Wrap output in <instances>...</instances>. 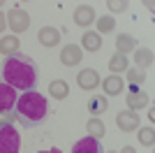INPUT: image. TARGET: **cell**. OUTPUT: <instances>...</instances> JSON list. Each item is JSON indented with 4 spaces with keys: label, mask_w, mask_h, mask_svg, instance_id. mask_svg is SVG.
Masks as SVG:
<instances>
[{
    "label": "cell",
    "mask_w": 155,
    "mask_h": 153,
    "mask_svg": "<svg viewBox=\"0 0 155 153\" xmlns=\"http://www.w3.org/2000/svg\"><path fill=\"white\" fill-rule=\"evenodd\" d=\"M0 72H2V81L9 83L14 90L26 93V90L37 88V81H39L37 63L26 53H14V56L5 58Z\"/></svg>",
    "instance_id": "cell-1"
},
{
    "label": "cell",
    "mask_w": 155,
    "mask_h": 153,
    "mask_svg": "<svg viewBox=\"0 0 155 153\" xmlns=\"http://www.w3.org/2000/svg\"><path fill=\"white\" fill-rule=\"evenodd\" d=\"M14 114L23 127H35L49 114V100L37 90H26L14 102Z\"/></svg>",
    "instance_id": "cell-2"
},
{
    "label": "cell",
    "mask_w": 155,
    "mask_h": 153,
    "mask_svg": "<svg viewBox=\"0 0 155 153\" xmlns=\"http://www.w3.org/2000/svg\"><path fill=\"white\" fill-rule=\"evenodd\" d=\"M21 148V134L14 125L0 123V153H19Z\"/></svg>",
    "instance_id": "cell-3"
},
{
    "label": "cell",
    "mask_w": 155,
    "mask_h": 153,
    "mask_svg": "<svg viewBox=\"0 0 155 153\" xmlns=\"http://www.w3.org/2000/svg\"><path fill=\"white\" fill-rule=\"evenodd\" d=\"M5 19H7V25L14 30V35H19V32H23V30L30 28V16H28V12L21 9V7L9 9V12L5 14Z\"/></svg>",
    "instance_id": "cell-4"
},
{
    "label": "cell",
    "mask_w": 155,
    "mask_h": 153,
    "mask_svg": "<svg viewBox=\"0 0 155 153\" xmlns=\"http://www.w3.org/2000/svg\"><path fill=\"white\" fill-rule=\"evenodd\" d=\"M81 58H84V53H81V46L79 44H65L63 49H60V63L67 65V67L79 65Z\"/></svg>",
    "instance_id": "cell-5"
},
{
    "label": "cell",
    "mask_w": 155,
    "mask_h": 153,
    "mask_svg": "<svg viewBox=\"0 0 155 153\" xmlns=\"http://www.w3.org/2000/svg\"><path fill=\"white\" fill-rule=\"evenodd\" d=\"M146 104H148L146 90H141V86H130L127 88V107L132 111H137V109H143Z\"/></svg>",
    "instance_id": "cell-6"
},
{
    "label": "cell",
    "mask_w": 155,
    "mask_h": 153,
    "mask_svg": "<svg viewBox=\"0 0 155 153\" xmlns=\"http://www.w3.org/2000/svg\"><path fill=\"white\" fill-rule=\"evenodd\" d=\"M72 153H104L102 148V141L95 139V137H84V139H79L77 144H74V148H72Z\"/></svg>",
    "instance_id": "cell-7"
},
{
    "label": "cell",
    "mask_w": 155,
    "mask_h": 153,
    "mask_svg": "<svg viewBox=\"0 0 155 153\" xmlns=\"http://www.w3.org/2000/svg\"><path fill=\"white\" fill-rule=\"evenodd\" d=\"M116 123H118V127H120L123 132H132V130L139 127V116H137V111H132V109H125V111L118 114Z\"/></svg>",
    "instance_id": "cell-8"
},
{
    "label": "cell",
    "mask_w": 155,
    "mask_h": 153,
    "mask_svg": "<svg viewBox=\"0 0 155 153\" xmlns=\"http://www.w3.org/2000/svg\"><path fill=\"white\" fill-rule=\"evenodd\" d=\"M37 39H39L42 46H56L60 42V30L53 28V25H44V28H39Z\"/></svg>",
    "instance_id": "cell-9"
},
{
    "label": "cell",
    "mask_w": 155,
    "mask_h": 153,
    "mask_svg": "<svg viewBox=\"0 0 155 153\" xmlns=\"http://www.w3.org/2000/svg\"><path fill=\"white\" fill-rule=\"evenodd\" d=\"M95 19H97V16H95V9H93L91 5H79L77 9H74V23L81 25V28L91 25Z\"/></svg>",
    "instance_id": "cell-10"
},
{
    "label": "cell",
    "mask_w": 155,
    "mask_h": 153,
    "mask_svg": "<svg viewBox=\"0 0 155 153\" xmlns=\"http://www.w3.org/2000/svg\"><path fill=\"white\" fill-rule=\"evenodd\" d=\"M77 81H79V86L84 90H93V88H97L100 86V74H97V70H81L79 72V76H77Z\"/></svg>",
    "instance_id": "cell-11"
},
{
    "label": "cell",
    "mask_w": 155,
    "mask_h": 153,
    "mask_svg": "<svg viewBox=\"0 0 155 153\" xmlns=\"http://www.w3.org/2000/svg\"><path fill=\"white\" fill-rule=\"evenodd\" d=\"M16 90L9 86V83H5L2 79H0V111L2 109H14V102H16Z\"/></svg>",
    "instance_id": "cell-12"
},
{
    "label": "cell",
    "mask_w": 155,
    "mask_h": 153,
    "mask_svg": "<svg viewBox=\"0 0 155 153\" xmlns=\"http://www.w3.org/2000/svg\"><path fill=\"white\" fill-rule=\"evenodd\" d=\"M100 83H102V88H104V93H107V95H120V93H123V88H125V81H123L118 74L107 76V79H104V81H100Z\"/></svg>",
    "instance_id": "cell-13"
},
{
    "label": "cell",
    "mask_w": 155,
    "mask_h": 153,
    "mask_svg": "<svg viewBox=\"0 0 155 153\" xmlns=\"http://www.w3.org/2000/svg\"><path fill=\"white\" fill-rule=\"evenodd\" d=\"M19 37L16 35H5V37L0 39V53L5 58H9V56H14V53H19Z\"/></svg>",
    "instance_id": "cell-14"
},
{
    "label": "cell",
    "mask_w": 155,
    "mask_h": 153,
    "mask_svg": "<svg viewBox=\"0 0 155 153\" xmlns=\"http://www.w3.org/2000/svg\"><path fill=\"white\" fill-rule=\"evenodd\" d=\"M134 46H137V39L132 37V35H127V32H120L116 37V53H123V56H127L130 51H134Z\"/></svg>",
    "instance_id": "cell-15"
},
{
    "label": "cell",
    "mask_w": 155,
    "mask_h": 153,
    "mask_svg": "<svg viewBox=\"0 0 155 153\" xmlns=\"http://www.w3.org/2000/svg\"><path fill=\"white\" fill-rule=\"evenodd\" d=\"M49 93H51L53 100H65V97L70 95V86L65 79H56V81L49 83Z\"/></svg>",
    "instance_id": "cell-16"
},
{
    "label": "cell",
    "mask_w": 155,
    "mask_h": 153,
    "mask_svg": "<svg viewBox=\"0 0 155 153\" xmlns=\"http://www.w3.org/2000/svg\"><path fill=\"white\" fill-rule=\"evenodd\" d=\"M107 107H109V100H107L104 95H95V97H91V102H88V111H91L93 116L104 114Z\"/></svg>",
    "instance_id": "cell-17"
},
{
    "label": "cell",
    "mask_w": 155,
    "mask_h": 153,
    "mask_svg": "<svg viewBox=\"0 0 155 153\" xmlns=\"http://www.w3.org/2000/svg\"><path fill=\"white\" fill-rule=\"evenodd\" d=\"M81 44H84L86 51H100L102 46V37L97 35V32H84V37H81Z\"/></svg>",
    "instance_id": "cell-18"
},
{
    "label": "cell",
    "mask_w": 155,
    "mask_h": 153,
    "mask_svg": "<svg viewBox=\"0 0 155 153\" xmlns=\"http://www.w3.org/2000/svg\"><path fill=\"white\" fill-rule=\"evenodd\" d=\"M86 130H88V134L91 137H95V139H102L104 137V132H107V127H104V123L100 121V118H91V121L86 123Z\"/></svg>",
    "instance_id": "cell-19"
},
{
    "label": "cell",
    "mask_w": 155,
    "mask_h": 153,
    "mask_svg": "<svg viewBox=\"0 0 155 153\" xmlns=\"http://www.w3.org/2000/svg\"><path fill=\"white\" fill-rule=\"evenodd\" d=\"M134 63L139 65L141 70L150 67V65H153V51H150V49H137V53H134Z\"/></svg>",
    "instance_id": "cell-20"
},
{
    "label": "cell",
    "mask_w": 155,
    "mask_h": 153,
    "mask_svg": "<svg viewBox=\"0 0 155 153\" xmlns=\"http://www.w3.org/2000/svg\"><path fill=\"white\" fill-rule=\"evenodd\" d=\"M109 70L111 72H127V56H123V53H114L109 60Z\"/></svg>",
    "instance_id": "cell-21"
},
{
    "label": "cell",
    "mask_w": 155,
    "mask_h": 153,
    "mask_svg": "<svg viewBox=\"0 0 155 153\" xmlns=\"http://www.w3.org/2000/svg\"><path fill=\"white\" fill-rule=\"evenodd\" d=\"M114 28H116L114 16H109V14H107V16H100V19H97V35H100V32H111Z\"/></svg>",
    "instance_id": "cell-22"
},
{
    "label": "cell",
    "mask_w": 155,
    "mask_h": 153,
    "mask_svg": "<svg viewBox=\"0 0 155 153\" xmlns=\"http://www.w3.org/2000/svg\"><path fill=\"white\" fill-rule=\"evenodd\" d=\"M139 141H141L143 146H153V144H155L153 127H143V130H139Z\"/></svg>",
    "instance_id": "cell-23"
},
{
    "label": "cell",
    "mask_w": 155,
    "mask_h": 153,
    "mask_svg": "<svg viewBox=\"0 0 155 153\" xmlns=\"http://www.w3.org/2000/svg\"><path fill=\"white\" fill-rule=\"evenodd\" d=\"M127 81H130V86H141L146 79H143V74L139 70H127Z\"/></svg>",
    "instance_id": "cell-24"
},
{
    "label": "cell",
    "mask_w": 155,
    "mask_h": 153,
    "mask_svg": "<svg viewBox=\"0 0 155 153\" xmlns=\"http://www.w3.org/2000/svg\"><path fill=\"white\" fill-rule=\"evenodd\" d=\"M14 121H16V114H14V109H2V111H0V123L14 125Z\"/></svg>",
    "instance_id": "cell-25"
},
{
    "label": "cell",
    "mask_w": 155,
    "mask_h": 153,
    "mask_svg": "<svg viewBox=\"0 0 155 153\" xmlns=\"http://www.w3.org/2000/svg\"><path fill=\"white\" fill-rule=\"evenodd\" d=\"M125 7H127L125 0H111V2H109V9H111V12H123Z\"/></svg>",
    "instance_id": "cell-26"
},
{
    "label": "cell",
    "mask_w": 155,
    "mask_h": 153,
    "mask_svg": "<svg viewBox=\"0 0 155 153\" xmlns=\"http://www.w3.org/2000/svg\"><path fill=\"white\" fill-rule=\"evenodd\" d=\"M5 28H7V19H5V14L0 12V32L5 30Z\"/></svg>",
    "instance_id": "cell-27"
},
{
    "label": "cell",
    "mask_w": 155,
    "mask_h": 153,
    "mask_svg": "<svg viewBox=\"0 0 155 153\" xmlns=\"http://www.w3.org/2000/svg\"><path fill=\"white\" fill-rule=\"evenodd\" d=\"M120 153H137V151H134V146H123V151H120Z\"/></svg>",
    "instance_id": "cell-28"
},
{
    "label": "cell",
    "mask_w": 155,
    "mask_h": 153,
    "mask_svg": "<svg viewBox=\"0 0 155 153\" xmlns=\"http://www.w3.org/2000/svg\"><path fill=\"white\" fill-rule=\"evenodd\" d=\"M39 153H63L60 148H51V151H39Z\"/></svg>",
    "instance_id": "cell-29"
},
{
    "label": "cell",
    "mask_w": 155,
    "mask_h": 153,
    "mask_svg": "<svg viewBox=\"0 0 155 153\" xmlns=\"http://www.w3.org/2000/svg\"><path fill=\"white\" fill-rule=\"evenodd\" d=\"M109 153H116V151H109Z\"/></svg>",
    "instance_id": "cell-30"
},
{
    "label": "cell",
    "mask_w": 155,
    "mask_h": 153,
    "mask_svg": "<svg viewBox=\"0 0 155 153\" xmlns=\"http://www.w3.org/2000/svg\"><path fill=\"white\" fill-rule=\"evenodd\" d=\"M0 7H2V2H0Z\"/></svg>",
    "instance_id": "cell-31"
}]
</instances>
